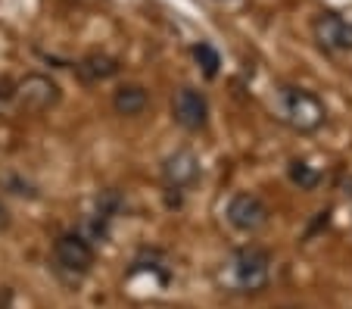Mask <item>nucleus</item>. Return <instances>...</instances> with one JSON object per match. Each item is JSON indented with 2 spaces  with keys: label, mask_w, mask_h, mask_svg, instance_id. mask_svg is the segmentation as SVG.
Returning <instances> with one entry per match:
<instances>
[{
  "label": "nucleus",
  "mask_w": 352,
  "mask_h": 309,
  "mask_svg": "<svg viewBox=\"0 0 352 309\" xmlns=\"http://www.w3.org/2000/svg\"><path fill=\"white\" fill-rule=\"evenodd\" d=\"M109 225H113V219H107V215H100V213H91L81 219V225L75 231H78L91 247H97V244L109 241Z\"/></svg>",
  "instance_id": "11"
},
{
  "label": "nucleus",
  "mask_w": 352,
  "mask_h": 309,
  "mask_svg": "<svg viewBox=\"0 0 352 309\" xmlns=\"http://www.w3.org/2000/svg\"><path fill=\"white\" fill-rule=\"evenodd\" d=\"M54 266L63 278L81 281L94 269V247L78 231H66V235H60L54 241Z\"/></svg>",
  "instance_id": "3"
},
{
  "label": "nucleus",
  "mask_w": 352,
  "mask_h": 309,
  "mask_svg": "<svg viewBox=\"0 0 352 309\" xmlns=\"http://www.w3.org/2000/svg\"><path fill=\"white\" fill-rule=\"evenodd\" d=\"M172 116L184 131H203L209 125V100L203 91L197 87L184 85L175 91V100H172Z\"/></svg>",
  "instance_id": "6"
},
{
  "label": "nucleus",
  "mask_w": 352,
  "mask_h": 309,
  "mask_svg": "<svg viewBox=\"0 0 352 309\" xmlns=\"http://www.w3.org/2000/svg\"><path fill=\"white\" fill-rule=\"evenodd\" d=\"M75 72H78V78L85 81V85H100V81L116 78V75L122 72V63L109 54H87L85 60H78Z\"/></svg>",
  "instance_id": "9"
},
{
  "label": "nucleus",
  "mask_w": 352,
  "mask_h": 309,
  "mask_svg": "<svg viewBox=\"0 0 352 309\" xmlns=\"http://www.w3.org/2000/svg\"><path fill=\"white\" fill-rule=\"evenodd\" d=\"M10 222H13V219H10V209L3 206V203H0V231H7V228H10Z\"/></svg>",
  "instance_id": "16"
},
{
  "label": "nucleus",
  "mask_w": 352,
  "mask_h": 309,
  "mask_svg": "<svg viewBox=\"0 0 352 309\" xmlns=\"http://www.w3.org/2000/svg\"><path fill=\"white\" fill-rule=\"evenodd\" d=\"M199 182V156L181 147L162 160V184L168 191H187Z\"/></svg>",
  "instance_id": "8"
},
{
  "label": "nucleus",
  "mask_w": 352,
  "mask_h": 309,
  "mask_svg": "<svg viewBox=\"0 0 352 309\" xmlns=\"http://www.w3.org/2000/svg\"><path fill=\"white\" fill-rule=\"evenodd\" d=\"M225 219L234 231H240V235H256V231H262L268 225L272 209L265 206L262 197L250 194V191H240V194H234L231 200H228Z\"/></svg>",
  "instance_id": "5"
},
{
  "label": "nucleus",
  "mask_w": 352,
  "mask_h": 309,
  "mask_svg": "<svg viewBox=\"0 0 352 309\" xmlns=\"http://www.w3.org/2000/svg\"><path fill=\"white\" fill-rule=\"evenodd\" d=\"M63 91L54 78H47V75H25L22 81H16V94H13V107L22 109V113H47V109H54L60 103Z\"/></svg>",
  "instance_id": "4"
},
{
  "label": "nucleus",
  "mask_w": 352,
  "mask_h": 309,
  "mask_svg": "<svg viewBox=\"0 0 352 309\" xmlns=\"http://www.w3.org/2000/svg\"><path fill=\"white\" fill-rule=\"evenodd\" d=\"M13 94H16V81H10L7 75H0V109L13 107Z\"/></svg>",
  "instance_id": "15"
},
{
  "label": "nucleus",
  "mask_w": 352,
  "mask_h": 309,
  "mask_svg": "<svg viewBox=\"0 0 352 309\" xmlns=\"http://www.w3.org/2000/svg\"><path fill=\"white\" fill-rule=\"evenodd\" d=\"M193 60H197V66L203 69V75H206V78H215V75H219L221 56H219V50H215L209 41H199L197 47H193Z\"/></svg>",
  "instance_id": "13"
},
{
  "label": "nucleus",
  "mask_w": 352,
  "mask_h": 309,
  "mask_svg": "<svg viewBox=\"0 0 352 309\" xmlns=\"http://www.w3.org/2000/svg\"><path fill=\"white\" fill-rule=\"evenodd\" d=\"M146 107H150V91L144 85H122L113 94V109L119 116H125V119L140 116Z\"/></svg>",
  "instance_id": "10"
},
{
  "label": "nucleus",
  "mask_w": 352,
  "mask_h": 309,
  "mask_svg": "<svg viewBox=\"0 0 352 309\" xmlns=\"http://www.w3.org/2000/svg\"><path fill=\"white\" fill-rule=\"evenodd\" d=\"M268 281H272V256L256 244L231 250L219 266V284L228 294H262Z\"/></svg>",
  "instance_id": "1"
},
{
  "label": "nucleus",
  "mask_w": 352,
  "mask_h": 309,
  "mask_svg": "<svg viewBox=\"0 0 352 309\" xmlns=\"http://www.w3.org/2000/svg\"><path fill=\"white\" fill-rule=\"evenodd\" d=\"M287 178H290L299 191H315L321 184V172L315 166H309L306 160H290V166H287Z\"/></svg>",
  "instance_id": "12"
},
{
  "label": "nucleus",
  "mask_w": 352,
  "mask_h": 309,
  "mask_svg": "<svg viewBox=\"0 0 352 309\" xmlns=\"http://www.w3.org/2000/svg\"><path fill=\"white\" fill-rule=\"evenodd\" d=\"M346 197H349V203H352V178H349V184H346Z\"/></svg>",
  "instance_id": "17"
},
{
  "label": "nucleus",
  "mask_w": 352,
  "mask_h": 309,
  "mask_svg": "<svg viewBox=\"0 0 352 309\" xmlns=\"http://www.w3.org/2000/svg\"><path fill=\"white\" fill-rule=\"evenodd\" d=\"M274 113L287 128H293L296 135H312L327 122V107L318 94L306 91V87L284 85L274 94Z\"/></svg>",
  "instance_id": "2"
},
{
  "label": "nucleus",
  "mask_w": 352,
  "mask_h": 309,
  "mask_svg": "<svg viewBox=\"0 0 352 309\" xmlns=\"http://www.w3.org/2000/svg\"><path fill=\"white\" fill-rule=\"evenodd\" d=\"M122 206H125V200H122L119 191H103V194L97 197V209H94V213L107 215V219H116V215L122 213Z\"/></svg>",
  "instance_id": "14"
},
{
  "label": "nucleus",
  "mask_w": 352,
  "mask_h": 309,
  "mask_svg": "<svg viewBox=\"0 0 352 309\" xmlns=\"http://www.w3.org/2000/svg\"><path fill=\"white\" fill-rule=\"evenodd\" d=\"M312 34L324 50L331 54H349L352 50V22L343 19L333 10H324L312 19Z\"/></svg>",
  "instance_id": "7"
}]
</instances>
